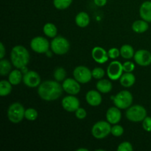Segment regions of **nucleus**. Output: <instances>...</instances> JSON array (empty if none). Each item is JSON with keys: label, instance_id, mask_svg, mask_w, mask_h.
<instances>
[{"label": "nucleus", "instance_id": "obj_1", "mask_svg": "<svg viewBox=\"0 0 151 151\" xmlns=\"http://www.w3.org/2000/svg\"><path fill=\"white\" fill-rule=\"evenodd\" d=\"M63 87L57 81H46L38 87V94L45 101L58 100L63 93Z\"/></svg>", "mask_w": 151, "mask_h": 151}, {"label": "nucleus", "instance_id": "obj_2", "mask_svg": "<svg viewBox=\"0 0 151 151\" xmlns=\"http://www.w3.org/2000/svg\"><path fill=\"white\" fill-rule=\"evenodd\" d=\"M29 53L24 47L16 45L12 49L10 52L11 63L16 69H22L27 66L29 62Z\"/></svg>", "mask_w": 151, "mask_h": 151}, {"label": "nucleus", "instance_id": "obj_3", "mask_svg": "<svg viewBox=\"0 0 151 151\" xmlns=\"http://www.w3.org/2000/svg\"><path fill=\"white\" fill-rule=\"evenodd\" d=\"M25 109L20 103H13L7 109V117L12 123L18 124L24 118Z\"/></svg>", "mask_w": 151, "mask_h": 151}, {"label": "nucleus", "instance_id": "obj_4", "mask_svg": "<svg viewBox=\"0 0 151 151\" xmlns=\"http://www.w3.org/2000/svg\"><path fill=\"white\" fill-rule=\"evenodd\" d=\"M125 116L131 122H140L147 116V111L142 106L135 105L127 109Z\"/></svg>", "mask_w": 151, "mask_h": 151}, {"label": "nucleus", "instance_id": "obj_5", "mask_svg": "<svg viewBox=\"0 0 151 151\" xmlns=\"http://www.w3.org/2000/svg\"><path fill=\"white\" fill-rule=\"evenodd\" d=\"M50 48L55 54L62 55L68 52L70 49L69 41L63 36H56L53 38L50 43Z\"/></svg>", "mask_w": 151, "mask_h": 151}, {"label": "nucleus", "instance_id": "obj_6", "mask_svg": "<svg viewBox=\"0 0 151 151\" xmlns=\"http://www.w3.org/2000/svg\"><path fill=\"white\" fill-rule=\"evenodd\" d=\"M111 100H113L114 106L119 109H127L132 105L133 95L130 91L123 90L114 97H111Z\"/></svg>", "mask_w": 151, "mask_h": 151}, {"label": "nucleus", "instance_id": "obj_7", "mask_svg": "<svg viewBox=\"0 0 151 151\" xmlns=\"http://www.w3.org/2000/svg\"><path fill=\"white\" fill-rule=\"evenodd\" d=\"M111 124L106 121L97 122L91 128V134L97 139H103L111 134Z\"/></svg>", "mask_w": 151, "mask_h": 151}, {"label": "nucleus", "instance_id": "obj_8", "mask_svg": "<svg viewBox=\"0 0 151 151\" xmlns=\"http://www.w3.org/2000/svg\"><path fill=\"white\" fill-rule=\"evenodd\" d=\"M30 47L32 51L38 54H44L49 51L50 44L48 40L42 36H36L30 41Z\"/></svg>", "mask_w": 151, "mask_h": 151}, {"label": "nucleus", "instance_id": "obj_9", "mask_svg": "<svg viewBox=\"0 0 151 151\" xmlns=\"http://www.w3.org/2000/svg\"><path fill=\"white\" fill-rule=\"evenodd\" d=\"M73 76L80 83H87L90 82L92 77L91 71L85 66H77L73 71Z\"/></svg>", "mask_w": 151, "mask_h": 151}, {"label": "nucleus", "instance_id": "obj_10", "mask_svg": "<svg viewBox=\"0 0 151 151\" xmlns=\"http://www.w3.org/2000/svg\"><path fill=\"white\" fill-rule=\"evenodd\" d=\"M122 64L118 60H114L109 63L107 68V75L111 81H117L123 74Z\"/></svg>", "mask_w": 151, "mask_h": 151}, {"label": "nucleus", "instance_id": "obj_11", "mask_svg": "<svg viewBox=\"0 0 151 151\" xmlns=\"http://www.w3.org/2000/svg\"><path fill=\"white\" fill-rule=\"evenodd\" d=\"M23 82L29 88H35L41 83V77L38 72L35 71H28L23 76Z\"/></svg>", "mask_w": 151, "mask_h": 151}, {"label": "nucleus", "instance_id": "obj_12", "mask_svg": "<svg viewBox=\"0 0 151 151\" xmlns=\"http://www.w3.org/2000/svg\"><path fill=\"white\" fill-rule=\"evenodd\" d=\"M80 100L75 95L69 94L63 98L61 105L63 109L68 112H75L80 108Z\"/></svg>", "mask_w": 151, "mask_h": 151}, {"label": "nucleus", "instance_id": "obj_13", "mask_svg": "<svg viewBox=\"0 0 151 151\" xmlns=\"http://www.w3.org/2000/svg\"><path fill=\"white\" fill-rule=\"evenodd\" d=\"M63 91L71 95H76L81 91L80 83L75 78H66L62 83Z\"/></svg>", "mask_w": 151, "mask_h": 151}, {"label": "nucleus", "instance_id": "obj_14", "mask_svg": "<svg viewBox=\"0 0 151 151\" xmlns=\"http://www.w3.org/2000/svg\"><path fill=\"white\" fill-rule=\"evenodd\" d=\"M134 60L138 65L147 66L151 64V53L147 50H139L135 52Z\"/></svg>", "mask_w": 151, "mask_h": 151}, {"label": "nucleus", "instance_id": "obj_15", "mask_svg": "<svg viewBox=\"0 0 151 151\" xmlns=\"http://www.w3.org/2000/svg\"><path fill=\"white\" fill-rule=\"evenodd\" d=\"M91 57L93 60L100 64H103L109 60V54L104 48L100 47H95L91 51Z\"/></svg>", "mask_w": 151, "mask_h": 151}, {"label": "nucleus", "instance_id": "obj_16", "mask_svg": "<svg viewBox=\"0 0 151 151\" xmlns=\"http://www.w3.org/2000/svg\"><path fill=\"white\" fill-rule=\"evenodd\" d=\"M122 118V113L119 108L116 106L109 108L106 112V119L109 123L116 125L119 123Z\"/></svg>", "mask_w": 151, "mask_h": 151}, {"label": "nucleus", "instance_id": "obj_17", "mask_svg": "<svg viewBox=\"0 0 151 151\" xmlns=\"http://www.w3.org/2000/svg\"><path fill=\"white\" fill-rule=\"evenodd\" d=\"M86 100L88 105L93 107H97L101 104L103 99L100 91L90 90L86 94Z\"/></svg>", "mask_w": 151, "mask_h": 151}, {"label": "nucleus", "instance_id": "obj_18", "mask_svg": "<svg viewBox=\"0 0 151 151\" xmlns=\"http://www.w3.org/2000/svg\"><path fill=\"white\" fill-rule=\"evenodd\" d=\"M139 16L142 19L151 22V1H145L139 7Z\"/></svg>", "mask_w": 151, "mask_h": 151}, {"label": "nucleus", "instance_id": "obj_19", "mask_svg": "<svg viewBox=\"0 0 151 151\" xmlns=\"http://www.w3.org/2000/svg\"><path fill=\"white\" fill-rule=\"evenodd\" d=\"M120 84L125 88H130L136 82V77L132 72H125L119 78Z\"/></svg>", "mask_w": 151, "mask_h": 151}, {"label": "nucleus", "instance_id": "obj_20", "mask_svg": "<svg viewBox=\"0 0 151 151\" xmlns=\"http://www.w3.org/2000/svg\"><path fill=\"white\" fill-rule=\"evenodd\" d=\"M96 87L97 88V91H100V93L107 94L111 91L113 86H112L111 82L109 80L100 79L96 84Z\"/></svg>", "mask_w": 151, "mask_h": 151}, {"label": "nucleus", "instance_id": "obj_21", "mask_svg": "<svg viewBox=\"0 0 151 151\" xmlns=\"http://www.w3.org/2000/svg\"><path fill=\"white\" fill-rule=\"evenodd\" d=\"M75 23L80 27H86L90 23V17L86 12H80L75 17Z\"/></svg>", "mask_w": 151, "mask_h": 151}, {"label": "nucleus", "instance_id": "obj_22", "mask_svg": "<svg viewBox=\"0 0 151 151\" xmlns=\"http://www.w3.org/2000/svg\"><path fill=\"white\" fill-rule=\"evenodd\" d=\"M23 76L24 75H22V72L19 70V69H14V70L11 71L9 74L8 81H10L12 85H18L22 81H23Z\"/></svg>", "mask_w": 151, "mask_h": 151}, {"label": "nucleus", "instance_id": "obj_23", "mask_svg": "<svg viewBox=\"0 0 151 151\" xmlns=\"http://www.w3.org/2000/svg\"><path fill=\"white\" fill-rule=\"evenodd\" d=\"M148 22L141 19L134 22L132 24V29L137 33H143L148 29Z\"/></svg>", "mask_w": 151, "mask_h": 151}, {"label": "nucleus", "instance_id": "obj_24", "mask_svg": "<svg viewBox=\"0 0 151 151\" xmlns=\"http://www.w3.org/2000/svg\"><path fill=\"white\" fill-rule=\"evenodd\" d=\"M135 52L132 46L124 44L120 48V55L125 59H131L134 58Z\"/></svg>", "mask_w": 151, "mask_h": 151}, {"label": "nucleus", "instance_id": "obj_25", "mask_svg": "<svg viewBox=\"0 0 151 151\" xmlns=\"http://www.w3.org/2000/svg\"><path fill=\"white\" fill-rule=\"evenodd\" d=\"M44 33L49 38H55L58 33V29L55 25L52 23H47L43 27Z\"/></svg>", "mask_w": 151, "mask_h": 151}, {"label": "nucleus", "instance_id": "obj_26", "mask_svg": "<svg viewBox=\"0 0 151 151\" xmlns=\"http://www.w3.org/2000/svg\"><path fill=\"white\" fill-rule=\"evenodd\" d=\"M12 84L10 83V81H5V80H2L0 82V95L1 97H4V96H7L11 93L13 87H12Z\"/></svg>", "mask_w": 151, "mask_h": 151}, {"label": "nucleus", "instance_id": "obj_27", "mask_svg": "<svg viewBox=\"0 0 151 151\" xmlns=\"http://www.w3.org/2000/svg\"><path fill=\"white\" fill-rule=\"evenodd\" d=\"M11 72V63L6 59H1L0 60V75L6 76Z\"/></svg>", "mask_w": 151, "mask_h": 151}, {"label": "nucleus", "instance_id": "obj_28", "mask_svg": "<svg viewBox=\"0 0 151 151\" xmlns=\"http://www.w3.org/2000/svg\"><path fill=\"white\" fill-rule=\"evenodd\" d=\"M53 76H54L55 80L57 81L58 82H62L66 78V72L63 67H58L54 71Z\"/></svg>", "mask_w": 151, "mask_h": 151}, {"label": "nucleus", "instance_id": "obj_29", "mask_svg": "<svg viewBox=\"0 0 151 151\" xmlns=\"http://www.w3.org/2000/svg\"><path fill=\"white\" fill-rule=\"evenodd\" d=\"M72 3V0H53V4L58 10H65Z\"/></svg>", "mask_w": 151, "mask_h": 151}, {"label": "nucleus", "instance_id": "obj_30", "mask_svg": "<svg viewBox=\"0 0 151 151\" xmlns=\"http://www.w3.org/2000/svg\"><path fill=\"white\" fill-rule=\"evenodd\" d=\"M38 111L33 108H29L25 109L24 118L29 121H35L38 118Z\"/></svg>", "mask_w": 151, "mask_h": 151}, {"label": "nucleus", "instance_id": "obj_31", "mask_svg": "<svg viewBox=\"0 0 151 151\" xmlns=\"http://www.w3.org/2000/svg\"><path fill=\"white\" fill-rule=\"evenodd\" d=\"M111 134L114 136V137H119L121 136H122V134H124V128L122 125H119L118 124L116 125H114L113 127H111Z\"/></svg>", "mask_w": 151, "mask_h": 151}, {"label": "nucleus", "instance_id": "obj_32", "mask_svg": "<svg viewBox=\"0 0 151 151\" xmlns=\"http://www.w3.org/2000/svg\"><path fill=\"white\" fill-rule=\"evenodd\" d=\"M91 73H92L93 78H95V79L97 80H100L105 76L106 72H105V70L103 68L96 67L91 71Z\"/></svg>", "mask_w": 151, "mask_h": 151}, {"label": "nucleus", "instance_id": "obj_33", "mask_svg": "<svg viewBox=\"0 0 151 151\" xmlns=\"http://www.w3.org/2000/svg\"><path fill=\"white\" fill-rule=\"evenodd\" d=\"M133 150H134V147L129 142H123L119 144L117 147L118 151H133Z\"/></svg>", "mask_w": 151, "mask_h": 151}, {"label": "nucleus", "instance_id": "obj_34", "mask_svg": "<svg viewBox=\"0 0 151 151\" xmlns=\"http://www.w3.org/2000/svg\"><path fill=\"white\" fill-rule=\"evenodd\" d=\"M108 54H109V57L110 58L116 59L120 55V50L116 48V47H113L108 51Z\"/></svg>", "mask_w": 151, "mask_h": 151}, {"label": "nucleus", "instance_id": "obj_35", "mask_svg": "<svg viewBox=\"0 0 151 151\" xmlns=\"http://www.w3.org/2000/svg\"><path fill=\"white\" fill-rule=\"evenodd\" d=\"M122 67L125 72H132L135 69V64L131 61H126L122 64Z\"/></svg>", "mask_w": 151, "mask_h": 151}, {"label": "nucleus", "instance_id": "obj_36", "mask_svg": "<svg viewBox=\"0 0 151 151\" xmlns=\"http://www.w3.org/2000/svg\"><path fill=\"white\" fill-rule=\"evenodd\" d=\"M142 127L144 130L147 132H151V117L146 116L142 121Z\"/></svg>", "mask_w": 151, "mask_h": 151}, {"label": "nucleus", "instance_id": "obj_37", "mask_svg": "<svg viewBox=\"0 0 151 151\" xmlns=\"http://www.w3.org/2000/svg\"><path fill=\"white\" fill-rule=\"evenodd\" d=\"M75 116L78 119H83L86 117L87 116V112L83 108H81L78 109V110L75 111Z\"/></svg>", "mask_w": 151, "mask_h": 151}, {"label": "nucleus", "instance_id": "obj_38", "mask_svg": "<svg viewBox=\"0 0 151 151\" xmlns=\"http://www.w3.org/2000/svg\"><path fill=\"white\" fill-rule=\"evenodd\" d=\"M5 55V48L2 43H0V59L4 58Z\"/></svg>", "mask_w": 151, "mask_h": 151}, {"label": "nucleus", "instance_id": "obj_39", "mask_svg": "<svg viewBox=\"0 0 151 151\" xmlns=\"http://www.w3.org/2000/svg\"><path fill=\"white\" fill-rule=\"evenodd\" d=\"M94 4L98 7H103L107 3V0H94Z\"/></svg>", "mask_w": 151, "mask_h": 151}, {"label": "nucleus", "instance_id": "obj_40", "mask_svg": "<svg viewBox=\"0 0 151 151\" xmlns=\"http://www.w3.org/2000/svg\"><path fill=\"white\" fill-rule=\"evenodd\" d=\"M78 151H88V149H86V148H79L77 150Z\"/></svg>", "mask_w": 151, "mask_h": 151}]
</instances>
